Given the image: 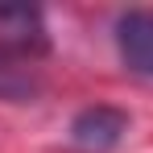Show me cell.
<instances>
[{
  "instance_id": "obj_1",
  "label": "cell",
  "mask_w": 153,
  "mask_h": 153,
  "mask_svg": "<svg viewBox=\"0 0 153 153\" xmlns=\"http://www.w3.org/2000/svg\"><path fill=\"white\" fill-rule=\"evenodd\" d=\"M124 132H128L124 112L108 108V103H95V108H83L71 120V145L79 153H108L124 141Z\"/></svg>"
},
{
  "instance_id": "obj_2",
  "label": "cell",
  "mask_w": 153,
  "mask_h": 153,
  "mask_svg": "<svg viewBox=\"0 0 153 153\" xmlns=\"http://www.w3.org/2000/svg\"><path fill=\"white\" fill-rule=\"evenodd\" d=\"M0 46L17 58H33L46 54L50 37H46V17L33 4H0Z\"/></svg>"
},
{
  "instance_id": "obj_3",
  "label": "cell",
  "mask_w": 153,
  "mask_h": 153,
  "mask_svg": "<svg viewBox=\"0 0 153 153\" xmlns=\"http://www.w3.org/2000/svg\"><path fill=\"white\" fill-rule=\"evenodd\" d=\"M116 50L132 75L153 79V8H128L116 21Z\"/></svg>"
},
{
  "instance_id": "obj_4",
  "label": "cell",
  "mask_w": 153,
  "mask_h": 153,
  "mask_svg": "<svg viewBox=\"0 0 153 153\" xmlns=\"http://www.w3.org/2000/svg\"><path fill=\"white\" fill-rule=\"evenodd\" d=\"M37 91H42V79L29 71V62L0 46V100L4 103H29Z\"/></svg>"
}]
</instances>
